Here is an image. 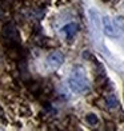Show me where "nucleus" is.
Masks as SVG:
<instances>
[{"mask_svg":"<svg viewBox=\"0 0 124 131\" xmlns=\"http://www.w3.org/2000/svg\"><path fill=\"white\" fill-rule=\"evenodd\" d=\"M64 62V55L60 51H52L47 56V64L51 68H59Z\"/></svg>","mask_w":124,"mask_h":131,"instance_id":"3","label":"nucleus"},{"mask_svg":"<svg viewBox=\"0 0 124 131\" xmlns=\"http://www.w3.org/2000/svg\"><path fill=\"white\" fill-rule=\"evenodd\" d=\"M102 27H103V32L109 38H117L119 34H117V29L115 27V23L112 21L111 17L104 16L102 19Z\"/></svg>","mask_w":124,"mask_h":131,"instance_id":"2","label":"nucleus"},{"mask_svg":"<svg viewBox=\"0 0 124 131\" xmlns=\"http://www.w3.org/2000/svg\"><path fill=\"white\" fill-rule=\"evenodd\" d=\"M116 23H117V24H119V27L123 29V31H124V17H121V16H119V17H117V19H116Z\"/></svg>","mask_w":124,"mask_h":131,"instance_id":"9","label":"nucleus"},{"mask_svg":"<svg viewBox=\"0 0 124 131\" xmlns=\"http://www.w3.org/2000/svg\"><path fill=\"white\" fill-rule=\"evenodd\" d=\"M3 36L8 41H17L19 35H17V29L14 26V23H7L3 27Z\"/></svg>","mask_w":124,"mask_h":131,"instance_id":"4","label":"nucleus"},{"mask_svg":"<svg viewBox=\"0 0 124 131\" xmlns=\"http://www.w3.org/2000/svg\"><path fill=\"white\" fill-rule=\"evenodd\" d=\"M68 86L73 92L78 94H84L90 90V82H88L85 70L81 66H75L72 68L68 78Z\"/></svg>","mask_w":124,"mask_h":131,"instance_id":"1","label":"nucleus"},{"mask_svg":"<svg viewBox=\"0 0 124 131\" xmlns=\"http://www.w3.org/2000/svg\"><path fill=\"white\" fill-rule=\"evenodd\" d=\"M88 17H90V23L92 27V31L99 32L100 26H102V19H100V15L95 8H90L88 9Z\"/></svg>","mask_w":124,"mask_h":131,"instance_id":"5","label":"nucleus"},{"mask_svg":"<svg viewBox=\"0 0 124 131\" xmlns=\"http://www.w3.org/2000/svg\"><path fill=\"white\" fill-rule=\"evenodd\" d=\"M78 29H79V26L76 24V23H68V24H66V26L61 28V32L66 35V38L68 40H71L76 35Z\"/></svg>","mask_w":124,"mask_h":131,"instance_id":"6","label":"nucleus"},{"mask_svg":"<svg viewBox=\"0 0 124 131\" xmlns=\"http://www.w3.org/2000/svg\"><path fill=\"white\" fill-rule=\"evenodd\" d=\"M105 104H107V107L109 110H115L119 107V100H117V98L114 94H109L108 96L105 98Z\"/></svg>","mask_w":124,"mask_h":131,"instance_id":"7","label":"nucleus"},{"mask_svg":"<svg viewBox=\"0 0 124 131\" xmlns=\"http://www.w3.org/2000/svg\"><path fill=\"white\" fill-rule=\"evenodd\" d=\"M0 16H2V9H0Z\"/></svg>","mask_w":124,"mask_h":131,"instance_id":"10","label":"nucleus"},{"mask_svg":"<svg viewBox=\"0 0 124 131\" xmlns=\"http://www.w3.org/2000/svg\"><path fill=\"white\" fill-rule=\"evenodd\" d=\"M85 121H87V123L90 124V126H96V124L99 123V118H97L95 114H92V112H90V114H87V116H85Z\"/></svg>","mask_w":124,"mask_h":131,"instance_id":"8","label":"nucleus"}]
</instances>
